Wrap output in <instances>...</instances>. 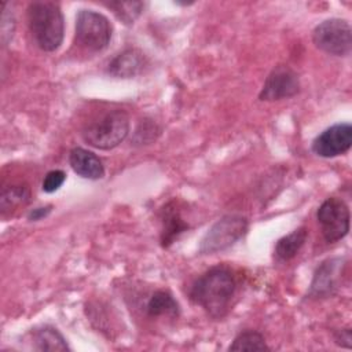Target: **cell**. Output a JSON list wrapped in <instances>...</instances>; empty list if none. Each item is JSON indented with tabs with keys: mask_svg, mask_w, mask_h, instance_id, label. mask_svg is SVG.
I'll list each match as a JSON object with an SVG mask.
<instances>
[{
	"mask_svg": "<svg viewBox=\"0 0 352 352\" xmlns=\"http://www.w3.org/2000/svg\"><path fill=\"white\" fill-rule=\"evenodd\" d=\"M235 279L226 267H213L202 274L191 286L190 298L194 304L213 319L223 318L228 309L235 293Z\"/></svg>",
	"mask_w": 352,
	"mask_h": 352,
	"instance_id": "1",
	"label": "cell"
},
{
	"mask_svg": "<svg viewBox=\"0 0 352 352\" xmlns=\"http://www.w3.org/2000/svg\"><path fill=\"white\" fill-rule=\"evenodd\" d=\"M28 22L36 44L47 52L59 48L65 23L60 7L55 1H33L28 7Z\"/></svg>",
	"mask_w": 352,
	"mask_h": 352,
	"instance_id": "2",
	"label": "cell"
},
{
	"mask_svg": "<svg viewBox=\"0 0 352 352\" xmlns=\"http://www.w3.org/2000/svg\"><path fill=\"white\" fill-rule=\"evenodd\" d=\"M129 132V117L124 110H109L91 120L82 129L85 143L99 150L117 147Z\"/></svg>",
	"mask_w": 352,
	"mask_h": 352,
	"instance_id": "3",
	"label": "cell"
},
{
	"mask_svg": "<svg viewBox=\"0 0 352 352\" xmlns=\"http://www.w3.org/2000/svg\"><path fill=\"white\" fill-rule=\"evenodd\" d=\"M248 232V219L241 214H226L204 235L199 253L212 254L228 249Z\"/></svg>",
	"mask_w": 352,
	"mask_h": 352,
	"instance_id": "4",
	"label": "cell"
},
{
	"mask_svg": "<svg viewBox=\"0 0 352 352\" xmlns=\"http://www.w3.org/2000/svg\"><path fill=\"white\" fill-rule=\"evenodd\" d=\"M76 38L89 51H102L110 43L111 25L100 12L94 10H80L76 16Z\"/></svg>",
	"mask_w": 352,
	"mask_h": 352,
	"instance_id": "5",
	"label": "cell"
},
{
	"mask_svg": "<svg viewBox=\"0 0 352 352\" xmlns=\"http://www.w3.org/2000/svg\"><path fill=\"white\" fill-rule=\"evenodd\" d=\"M312 40L319 50L334 56H348L352 51V30L345 19L323 21L314 29Z\"/></svg>",
	"mask_w": 352,
	"mask_h": 352,
	"instance_id": "6",
	"label": "cell"
},
{
	"mask_svg": "<svg viewBox=\"0 0 352 352\" xmlns=\"http://www.w3.org/2000/svg\"><path fill=\"white\" fill-rule=\"evenodd\" d=\"M316 219L320 224L322 234L329 243L342 239L349 231V209L340 198H327L319 206Z\"/></svg>",
	"mask_w": 352,
	"mask_h": 352,
	"instance_id": "7",
	"label": "cell"
},
{
	"mask_svg": "<svg viewBox=\"0 0 352 352\" xmlns=\"http://www.w3.org/2000/svg\"><path fill=\"white\" fill-rule=\"evenodd\" d=\"M300 92V81L297 73L286 66H275L264 81V85L258 94L260 100L274 102L280 99H287Z\"/></svg>",
	"mask_w": 352,
	"mask_h": 352,
	"instance_id": "8",
	"label": "cell"
},
{
	"mask_svg": "<svg viewBox=\"0 0 352 352\" xmlns=\"http://www.w3.org/2000/svg\"><path fill=\"white\" fill-rule=\"evenodd\" d=\"M352 146V126L348 122L336 124L324 129L312 142V151L323 158H333L346 153Z\"/></svg>",
	"mask_w": 352,
	"mask_h": 352,
	"instance_id": "9",
	"label": "cell"
},
{
	"mask_svg": "<svg viewBox=\"0 0 352 352\" xmlns=\"http://www.w3.org/2000/svg\"><path fill=\"white\" fill-rule=\"evenodd\" d=\"M341 275V258H329L315 271L308 294L311 297H327L334 293Z\"/></svg>",
	"mask_w": 352,
	"mask_h": 352,
	"instance_id": "10",
	"label": "cell"
},
{
	"mask_svg": "<svg viewBox=\"0 0 352 352\" xmlns=\"http://www.w3.org/2000/svg\"><path fill=\"white\" fill-rule=\"evenodd\" d=\"M147 66L146 55L136 48L124 50L118 54L107 67V73L118 78H131L140 74Z\"/></svg>",
	"mask_w": 352,
	"mask_h": 352,
	"instance_id": "11",
	"label": "cell"
},
{
	"mask_svg": "<svg viewBox=\"0 0 352 352\" xmlns=\"http://www.w3.org/2000/svg\"><path fill=\"white\" fill-rule=\"evenodd\" d=\"M161 223V245L164 248L170 246L175 239L188 228V224L182 217L180 208L176 201H170L162 208Z\"/></svg>",
	"mask_w": 352,
	"mask_h": 352,
	"instance_id": "12",
	"label": "cell"
},
{
	"mask_svg": "<svg viewBox=\"0 0 352 352\" xmlns=\"http://www.w3.org/2000/svg\"><path fill=\"white\" fill-rule=\"evenodd\" d=\"M69 164L72 169L84 179L96 180L104 175V168L99 157L82 147H74L69 153Z\"/></svg>",
	"mask_w": 352,
	"mask_h": 352,
	"instance_id": "13",
	"label": "cell"
},
{
	"mask_svg": "<svg viewBox=\"0 0 352 352\" xmlns=\"http://www.w3.org/2000/svg\"><path fill=\"white\" fill-rule=\"evenodd\" d=\"M30 341L37 351H70L65 337L52 326H43L32 330Z\"/></svg>",
	"mask_w": 352,
	"mask_h": 352,
	"instance_id": "14",
	"label": "cell"
},
{
	"mask_svg": "<svg viewBox=\"0 0 352 352\" xmlns=\"http://www.w3.org/2000/svg\"><path fill=\"white\" fill-rule=\"evenodd\" d=\"M146 311H147V315L151 318H158V316L177 318L180 314L177 301L166 290H157L147 301Z\"/></svg>",
	"mask_w": 352,
	"mask_h": 352,
	"instance_id": "15",
	"label": "cell"
},
{
	"mask_svg": "<svg viewBox=\"0 0 352 352\" xmlns=\"http://www.w3.org/2000/svg\"><path fill=\"white\" fill-rule=\"evenodd\" d=\"M307 236H308L307 228L300 227L293 232H290L289 235L280 238L275 245L276 258L280 261H289L290 258H293L305 243Z\"/></svg>",
	"mask_w": 352,
	"mask_h": 352,
	"instance_id": "16",
	"label": "cell"
},
{
	"mask_svg": "<svg viewBox=\"0 0 352 352\" xmlns=\"http://www.w3.org/2000/svg\"><path fill=\"white\" fill-rule=\"evenodd\" d=\"M228 351H270V346L258 331L245 330L234 338Z\"/></svg>",
	"mask_w": 352,
	"mask_h": 352,
	"instance_id": "17",
	"label": "cell"
},
{
	"mask_svg": "<svg viewBox=\"0 0 352 352\" xmlns=\"http://www.w3.org/2000/svg\"><path fill=\"white\" fill-rule=\"evenodd\" d=\"M30 199V191L26 186H10V187H6L3 191H1V195H0V208H1V212L6 213V212H10L11 209L19 206V205H25L28 204Z\"/></svg>",
	"mask_w": 352,
	"mask_h": 352,
	"instance_id": "18",
	"label": "cell"
},
{
	"mask_svg": "<svg viewBox=\"0 0 352 352\" xmlns=\"http://www.w3.org/2000/svg\"><path fill=\"white\" fill-rule=\"evenodd\" d=\"M104 4L106 7L113 10L114 15L125 25L133 23L136 18L142 14L144 7L142 1H110Z\"/></svg>",
	"mask_w": 352,
	"mask_h": 352,
	"instance_id": "19",
	"label": "cell"
},
{
	"mask_svg": "<svg viewBox=\"0 0 352 352\" xmlns=\"http://www.w3.org/2000/svg\"><path fill=\"white\" fill-rule=\"evenodd\" d=\"M158 133H160V129H158L157 124L151 122L150 120H146L135 131V142L136 143H148L151 140H155Z\"/></svg>",
	"mask_w": 352,
	"mask_h": 352,
	"instance_id": "20",
	"label": "cell"
},
{
	"mask_svg": "<svg viewBox=\"0 0 352 352\" xmlns=\"http://www.w3.org/2000/svg\"><path fill=\"white\" fill-rule=\"evenodd\" d=\"M7 7L8 3H1V40L4 44H7L10 38H12L15 29L14 15L12 12H8Z\"/></svg>",
	"mask_w": 352,
	"mask_h": 352,
	"instance_id": "21",
	"label": "cell"
},
{
	"mask_svg": "<svg viewBox=\"0 0 352 352\" xmlns=\"http://www.w3.org/2000/svg\"><path fill=\"white\" fill-rule=\"evenodd\" d=\"M65 179H66V175L63 170H60V169L50 170L43 180V190L48 194L55 192L65 183Z\"/></svg>",
	"mask_w": 352,
	"mask_h": 352,
	"instance_id": "22",
	"label": "cell"
},
{
	"mask_svg": "<svg viewBox=\"0 0 352 352\" xmlns=\"http://www.w3.org/2000/svg\"><path fill=\"white\" fill-rule=\"evenodd\" d=\"M51 212V205H47V206H41V208H36L33 209L29 214H28V219L32 220V221H37V220H41L44 217H47Z\"/></svg>",
	"mask_w": 352,
	"mask_h": 352,
	"instance_id": "23",
	"label": "cell"
},
{
	"mask_svg": "<svg viewBox=\"0 0 352 352\" xmlns=\"http://www.w3.org/2000/svg\"><path fill=\"white\" fill-rule=\"evenodd\" d=\"M336 342L341 346L345 348H351V330L349 329H344L341 331L337 333L336 336Z\"/></svg>",
	"mask_w": 352,
	"mask_h": 352,
	"instance_id": "24",
	"label": "cell"
}]
</instances>
